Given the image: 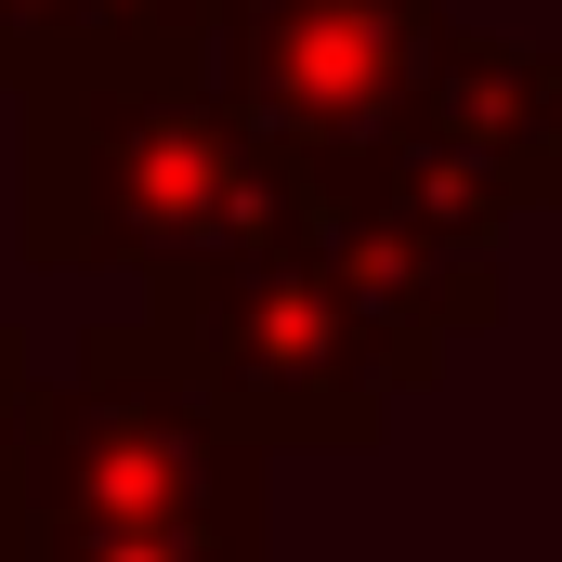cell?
<instances>
[{
  "mask_svg": "<svg viewBox=\"0 0 562 562\" xmlns=\"http://www.w3.org/2000/svg\"><path fill=\"white\" fill-rule=\"evenodd\" d=\"M431 13L445 0H210L196 92L262 144L276 170H314L340 144L393 132Z\"/></svg>",
  "mask_w": 562,
  "mask_h": 562,
  "instance_id": "277c9868",
  "label": "cell"
},
{
  "mask_svg": "<svg viewBox=\"0 0 562 562\" xmlns=\"http://www.w3.org/2000/svg\"><path fill=\"white\" fill-rule=\"evenodd\" d=\"M26 406H40V340L0 327V562H13V471H26Z\"/></svg>",
  "mask_w": 562,
  "mask_h": 562,
  "instance_id": "52a82bcc",
  "label": "cell"
},
{
  "mask_svg": "<svg viewBox=\"0 0 562 562\" xmlns=\"http://www.w3.org/2000/svg\"><path fill=\"white\" fill-rule=\"evenodd\" d=\"M262 484L276 458L236 445L132 327H92L66 380L26 406L13 471V550L40 537H183V550H262Z\"/></svg>",
  "mask_w": 562,
  "mask_h": 562,
  "instance_id": "3957f363",
  "label": "cell"
},
{
  "mask_svg": "<svg viewBox=\"0 0 562 562\" xmlns=\"http://www.w3.org/2000/svg\"><path fill=\"white\" fill-rule=\"evenodd\" d=\"M288 223V170L196 79H40L26 92V262L183 276Z\"/></svg>",
  "mask_w": 562,
  "mask_h": 562,
  "instance_id": "7a4b0ae2",
  "label": "cell"
},
{
  "mask_svg": "<svg viewBox=\"0 0 562 562\" xmlns=\"http://www.w3.org/2000/svg\"><path fill=\"white\" fill-rule=\"evenodd\" d=\"M210 0H0V92L40 79H196Z\"/></svg>",
  "mask_w": 562,
  "mask_h": 562,
  "instance_id": "8992f818",
  "label": "cell"
},
{
  "mask_svg": "<svg viewBox=\"0 0 562 562\" xmlns=\"http://www.w3.org/2000/svg\"><path fill=\"white\" fill-rule=\"evenodd\" d=\"M13 562H262V550H183V537H40Z\"/></svg>",
  "mask_w": 562,
  "mask_h": 562,
  "instance_id": "ba28073f",
  "label": "cell"
},
{
  "mask_svg": "<svg viewBox=\"0 0 562 562\" xmlns=\"http://www.w3.org/2000/svg\"><path fill=\"white\" fill-rule=\"evenodd\" d=\"M393 132H419L431 157H458L471 183H497L510 210H537V196L562 183V66L537 53V40H497V26L431 13Z\"/></svg>",
  "mask_w": 562,
  "mask_h": 562,
  "instance_id": "5b68a950",
  "label": "cell"
},
{
  "mask_svg": "<svg viewBox=\"0 0 562 562\" xmlns=\"http://www.w3.org/2000/svg\"><path fill=\"white\" fill-rule=\"evenodd\" d=\"M132 340L262 458H288V445H380L393 406L431 393L445 353H458V340L406 327V314H380L301 223L157 276Z\"/></svg>",
  "mask_w": 562,
  "mask_h": 562,
  "instance_id": "6da1fadb",
  "label": "cell"
}]
</instances>
